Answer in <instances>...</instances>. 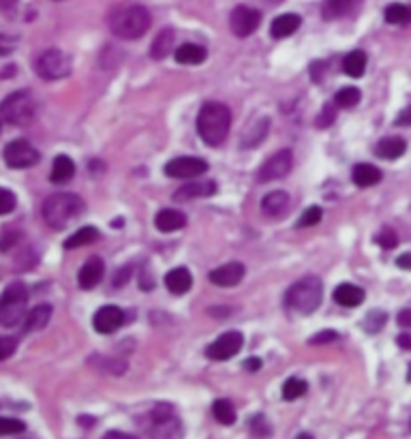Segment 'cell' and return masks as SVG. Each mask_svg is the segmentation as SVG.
Listing matches in <instances>:
<instances>
[{
  "label": "cell",
  "mask_w": 411,
  "mask_h": 439,
  "mask_svg": "<svg viewBox=\"0 0 411 439\" xmlns=\"http://www.w3.org/2000/svg\"><path fill=\"white\" fill-rule=\"evenodd\" d=\"M231 127V111L227 105L219 101H210L201 105L197 116V133L208 146H221Z\"/></svg>",
  "instance_id": "obj_1"
},
{
  "label": "cell",
  "mask_w": 411,
  "mask_h": 439,
  "mask_svg": "<svg viewBox=\"0 0 411 439\" xmlns=\"http://www.w3.org/2000/svg\"><path fill=\"white\" fill-rule=\"evenodd\" d=\"M153 24V17L148 13V9L144 7H125L121 11H116L109 17V28L116 37L121 39H139L148 33V28Z\"/></svg>",
  "instance_id": "obj_2"
},
{
  "label": "cell",
  "mask_w": 411,
  "mask_h": 439,
  "mask_svg": "<svg viewBox=\"0 0 411 439\" xmlns=\"http://www.w3.org/2000/svg\"><path fill=\"white\" fill-rule=\"evenodd\" d=\"M86 208V203L79 195L75 193H56L45 199L43 203V219L52 227H65L73 219H77Z\"/></svg>",
  "instance_id": "obj_3"
},
{
  "label": "cell",
  "mask_w": 411,
  "mask_h": 439,
  "mask_svg": "<svg viewBox=\"0 0 411 439\" xmlns=\"http://www.w3.org/2000/svg\"><path fill=\"white\" fill-rule=\"evenodd\" d=\"M321 296H324V287H321V281L313 275L302 277L300 281L293 283L287 289V305L298 311L302 315H309L313 311H317V307L321 305Z\"/></svg>",
  "instance_id": "obj_4"
},
{
  "label": "cell",
  "mask_w": 411,
  "mask_h": 439,
  "mask_svg": "<svg viewBox=\"0 0 411 439\" xmlns=\"http://www.w3.org/2000/svg\"><path fill=\"white\" fill-rule=\"evenodd\" d=\"M144 429L150 439H180L183 422L169 405H157L144 420Z\"/></svg>",
  "instance_id": "obj_5"
},
{
  "label": "cell",
  "mask_w": 411,
  "mask_h": 439,
  "mask_svg": "<svg viewBox=\"0 0 411 439\" xmlns=\"http://www.w3.org/2000/svg\"><path fill=\"white\" fill-rule=\"evenodd\" d=\"M26 300H28V291L22 283H11L3 298H0V324L13 328L26 315Z\"/></svg>",
  "instance_id": "obj_6"
},
{
  "label": "cell",
  "mask_w": 411,
  "mask_h": 439,
  "mask_svg": "<svg viewBox=\"0 0 411 439\" xmlns=\"http://www.w3.org/2000/svg\"><path fill=\"white\" fill-rule=\"evenodd\" d=\"M0 118L9 125H28L35 118V103L28 93H13L0 103Z\"/></svg>",
  "instance_id": "obj_7"
},
{
  "label": "cell",
  "mask_w": 411,
  "mask_h": 439,
  "mask_svg": "<svg viewBox=\"0 0 411 439\" xmlns=\"http://www.w3.org/2000/svg\"><path fill=\"white\" fill-rule=\"evenodd\" d=\"M35 71L39 77L54 82V79H63L71 73V61L61 52V49H45L35 63Z\"/></svg>",
  "instance_id": "obj_8"
},
{
  "label": "cell",
  "mask_w": 411,
  "mask_h": 439,
  "mask_svg": "<svg viewBox=\"0 0 411 439\" xmlns=\"http://www.w3.org/2000/svg\"><path fill=\"white\" fill-rule=\"evenodd\" d=\"M293 167V153L289 148H283L279 153H274L266 163L259 167L257 180L259 183H272V180H281L291 171Z\"/></svg>",
  "instance_id": "obj_9"
},
{
  "label": "cell",
  "mask_w": 411,
  "mask_h": 439,
  "mask_svg": "<svg viewBox=\"0 0 411 439\" xmlns=\"http://www.w3.org/2000/svg\"><path fill=\"white\" fill-rule=\"evenodd\" d=\"M39 161V153L26 139H13L5 148V163L13 169L33 167Z\"/></svg>",
  "instance_id": "obj_10"
},
{
  "label": "cell",
  "mask_w": 411,
  "mask_h": 439,
  "mask_svg": "<svg viewBox=\"0 0 411 439\" xmlns=\"http://www.w3.org/2000/svg\"><path fill=\"white\" fill-rule=\"evenodd\" d=\"M261 24V13L257 9H251V7H236L231 11V17H229V26L236 37H249L253 35L257 28Z\"/></svg>",
  "instance_id": "obj_11"
},
{
  "label": "cell",
  "mask_w": 411,
  "mask_h": 439,
  "mask_svg": "<svg viewBox=\"0 0 411 439\" xmlns=\"http://www.w3.org/2000/svg\"><path fill=\"white\" fill-rule=\"evenodd\" d=\"M208 171V163L199 157H178L165 165V174L169 178H197Z\"/></svg>",
  "instance_id": "obj_12"
},
{
  "label": "cell",
  "mask_w": 411,
  "mask_h": 439,
  "mask_svg": "<svg viewBox=\"0 0 411 439\" xmlns=\"http://www.w3.org/2000/svg\"><path fill=\"white\" fill-rule=\"evenodd\" d=\"M242 334L240 332H225L221 334L212 345H208V349H206V356L221 362V360H229L238 354V351L242 349Z\"/></svg>",
  "instance_id": "obj_13"
},
{
  "label": "cell",
  "mask_w": 411,
  "mask_h": 439,
  "mask_svg": "<svg viewBox=\"0 0 411 439\" xmlns=\"http://www.w3.org/2000/svg\"><path fill=\"white\" fill-rule=\"evenodd\" d=\"M270 131V118L268 116H255V118L249 121V125L245 127L242 135H240V148L251 151L255 146H259L263 139H266Z\"/></svg>",
  "instance_id": "obj_14"
},
{
  "label": "cell",
  "mask_w": 411,
  "mask_h": 439,
  "mask_svg": "<svg viewBox=\"0 0 411 439\" xmlns=\"http://www.w3.org/2000/svg\"><path fill=\"white\" fill-rule=\"evenodd\" d=\"M95 330L101 332V334H111L118 330L123 324H125V313L123 309L114 307V305H107V307H101L97 313H95Z\"/></svg>",
  "instance_id": "obj_15"
},
{
  "label": "cell",
  "mask_w": 411,
  "mask_h": 439,
  "mask_svg": "<svg viewBox=\"0 0 411 439\" xmlns=\"http://www.w3.org/2000/svg\"><path fill=\"white\" fill-rule=\"evenodd\" d=\"M245 279V266L238 261H229L210 272V281L219 287H233Z\"/></svg>",
  "instance_id": "obj_16"
},
{
  "label": "cell",
  "mask_w": 411,
  "mask_h": 439,
  "mask_svg": "<svg viewBox=\"0 0 411 439\" xmlns=\"http://www.w3.org/2000/svg\"><path fill=\"white\" fill-rule=\"evenodd\" d=\"M291 208V197L285 191H274L268 193L266 197L261 199V210L266 217L279 219L283 215H287V210Z\"/></svg>",
  "instance_id": "obj_17"
},
{
  "label": "cell",
  "mask_w": 411,
  "mask_h": 439,
  "mask_svg": "<svg viewBox=\"0 0 411 439\" xmlns=\"http://www.w3.org/2000/svg\"><path fill=\"white\" fill-rule=\"evenodd\" d=\"M103 270H105L103 261L99 257H91V259L84 263L79 275H77L79 287L82 289H93V287H97L101 283V279H103Z\"/></svg>",
  "instance_id": "obj_18"
},
{
  "label": "cell",
  "mask_w": 411,
  "mask_h": 439,
  "mask_svg": "<svg viewBox=\"0 0 411 439\" xmlns=\"http://www.w3.org/2000/svg\"><path fill=\"white\" fill-rule=\"evenodd\" d=\"M364 296H366L364 289L358 287V285H354V283H341L334 289V294H332L334 302L341 305V307H347V309H354L358 305H362L364 302Z\"/></svg>",
  "instance_id": "obj_19"
},
{
  "label": "cell",
  "mask_w": 411,
  "mask_h": 439,
  "mask_svg": "<svg viewBox=\"0 0 411 439\" xmlns=\"http://www.w3.org/2000/svg\"><path fill=\"white\" fill-rule=\"evenodd\" d=\"M217 193V183L208 180V183H191V185H183L178 191H176L173 199L176 201H191L197 197H210Z\"/></svg>",
  "instance_id": "obj_20"
},
{
  "label": "cell",
  "mask_w": 411,
  "mask_h": 439,
  "mask_svg": "<svg viewBox=\"0 0 411 439\" xmlns=\"http://www.w3.org/2000/svg\"><path fill=\"white\" fill-rule=\"evenodd\" d=\"M405 151H407V141L403 137H396V135L384 137L375 146V155L379 159H386V161H394V159L403 157Z\"/></svg>",
  "instance_id": "obj_21"
},
{
  "label": "cell",
  "mask_w": 411,
  "mask_h": 439,
  "mask_svg": "<svg viewBox=\"0 0 411 439\" xmlns=\"http://www.w3.org/2000/svg\"><path fill=\"white\" fill-rule=\"evenodd\" d=\"M300 24H302L300 15H296V13H283V15H279V17L272 22V26H270V35H272L274 39L291 37V35L300 28Z\"/></svg>",
  "instance_id": "obj_22"
},
{
  "label": "cell",
  "mask_w": 411,
  "mask_h": 439,
  "mask_svg": "<svg viewBox=\"0 0 411 439\" xmlns=\"http://www.w3.org/2000/svg\"><path fill=\"white\" fill-rule=\"evenodd\" d=\"M193 285V277L187 268H173L165 275V287L171 291V294H187Z\"/></svg>",
  "instance_id": "obj_23"
},
{
  "label": "cell",
  "mask_w": 411,
  "mask_h": 439,
  "mask_svg": "<svg viewBox=\"0 0 411 439\" xmlns=\"http://www.w3.org/2000/svg\"><path fill=\"white\" fill-rule=\"evenodd\" d=\"M73 176H75V163H73V159H69L67 155H58L54 159V165H52L49 180L54 185H63V183H69Z\"/></svg>",
  "instance_id": "obj_24"
},
{
  "label": "cell",
  "mask_w": 411,
  "mask_h": 439,
  "mask_svg": "<svg viewBox=\"0 0 411 439\" xmlns=\"http://www.w3.org/2000/svg\"><path fill=\"white\" fill-rule=\"evenodd\" d=\"M155 225H157L159 231H165V233H169V231H178V229H183V227L187 225V217H185L180 210L165 208V210H161V213L157 215Z\"/></svg>",
  "instance_id": "obj_25"
},
{
  "label": "cell",
  "mask_w": 411,
  "mask_h": 439,
  "mask_svg": "<svg viewBox=\"0 0 411 439\" xmlns=\"http://www.w3.org/2000/svg\"><path fill=\"white\" fill-rule=\"evenodd\" d=\"M351 180H354V185L366 189V187H373L381 180V169L371 165V163H358L354 167V171H351Z\"/></svg>",
  "instance_id": "obj_26"
},
{
  "label": "cell",
  "mask_w": 411,
  "mask_h": 439,
  "mask_svg": "<svg viewBox=\"0 0 411 439\" xmlns=\"http://www.w3.org/2000/svg\"><path fill=\"white\" fill-rule=\"evenodd\" d=\"M358 3L360 0H326L324 7H321V15H324V20L345 17L358 7Z\"/></svg>",
  "instance_id": "obj_27"
},
{
  "label": "cell",
  "mask_w": 411,
  "mask_h": 439,
  "mask_svg": "<svg viewBox=\"0 0 411 439\" xmlns=\"http://www.w3.org/2000/svg\"><path fill=\"white\" fill-rule=\"evenodd\" d=\"M173 58L178 65H199L206 61V49L195 43H185L173 52Z\"/></svg>",
  "instance_id": "obj_28"
},
{
  "label": "cell",
  "mask_w": 411,
  "mask_h": 439,
  "mask_svg": "<svg viewBox=\"0 0 411 439\" xmlns=\"http://www.w3.org/2000/svg\"><path fill=\"white\" fill-rule=\"evenodd\" d=\"M173 31L171 28H163V31L155 37L153 45H150V56L155 58V61H163L165 56L171 54V47H173Z\"/></svg>",
  "instance_id": "obj_29"
},
{
  "label": "cell",
  "mask_w": 411,
  "mask_h": 439,
  "mask_svg": "<svg viewBox=\"0 0 411 439\" xmlns=\"http://www.w3.org/2000/svg\"><path fill=\"white\" fill-rule=\"evenodd\" d=\"M343 71L349 75V77H362L364 71H366V54L362 49H354L349 52L345 56L343 61Z\"/></svg>",
  "instance_id": "obj_30"
},
{
  "label": "cell",
  "mask_w": 411,
  "mask_h": 439,
  "mask_svg": "<svg viewBox=\"0 0 411 439\" xmlns=\"http://www.w3.org/2000/svg\"><path fill=\"white\" fill-rule=\"evenodd\" d=\"M52 319V307L49 305H37L31 313L26 315V330L35 332L47 326V321Z\"/></svg>",
  "instance_id": "obj_31"
},
{
  "label": "cell",
  "mask_w": 411,
  "mask_h": 439,
  "mask_svg": "<svg viewBox=\"0 0 411 439\" xmlns=\"http://www.w3.org/2000/svg\"><path fill=\"white\" fill-rule=\"evenodd\" d=\"M97 238H99L97 227H82L73 233V236H69L65 240V249H79V247H86V245H93Z\"/></svg>",
  "instance_id": "obj_32"
},
{
  "label": "cell",
  "mask_w": 411,
  "mask_h": 439,
  "mask_svg": "<svg viewBox=\"0 0 411 439\" xmlns=\"http://www.w3.org/2000/svg\"><path fill=\"white\" fill-rule=\"evenodd\" d=\"M212 414H215L217 422H221V424H225V426H229V424L236 422V409H233V405H231L227 399L215 401V405H212Z\"/></svg>",
  "instance_id": "obj_33"
},
{
  "label": "cell",
  "mask_w": 411,
  "mask_h": 439,
  "mask_svg": "<svg viewBox=\"0 0 411 439\" xmlns=\"http://www.w3.org/2000/svg\"><path fill=\"white\" fill-rule=\"evenodd\" d=\"M307 390H309V386H307L304 379H300V377H291V379H287L285 386H283V399H285V401H296V399L304 396Z\"/></svg>",
  "instance_id": "obj_34"
},
{
  "label": "cell",
  "mask_w": 411,
  "mask_h": 439,
  "mask_svg": "<svg viewBox=\"0 0 411 439\" xmlns=\"http://www.w3.org/2000/svg\"><path fill=\"white\" fill-rule=\"evenodd\" d=\"M360 99H362V95H360V91L356 86H347L334 95V103L339 107H354V105L360 103Z\"/></svg>",
  "instance_id": "obj_35"
},
{
  "label": "cell",
  "mask_w": 411,
  "mask_h": 439,
  "mask_svg": "<svg viewBox=\"0 0 411 439\" xmlns=\"http://www.w3.org/2000/svg\"><path fill=\"white\" fill-rule=\"evenodd\" d=\"M386 22L388 24H396V26H401V24H409L411 22V15H409V7L407 5H401V3H394V5H390L388 9H386Z\"/></svg>",
  "instance_id": "obj_36"
},
{
  "label": "cell",
  "mask_w": 411,
  "mask_h": 439,
  "mask_svg": "<svg viewBox=\"0 0 411 439\" xmlns=\"http://www.w3.org/2000/svg\"><path fill=\"white\" fill-rule=\"evenodd\" d=\"M384 321H386V313L384 311H371L364 319V328L369 332H377L384 328Z\"/></svg>",
  "instance_id": "obj_37"
},
{
  "label": "cell",
  "mask_w": 411,
  "mask_h": 439,
  "mask_svg": "<svg viewBox=\"0 0 411 439\" xmlns=\"http://www.w3.org/2000/svg\"><path fill=\"white\" fill-rule=\"evenodd\" d=\"M15 195L9 191V189H3L0 187V215H9L15 210Z\"/></svg>",
  "instance_id": "obj_38"
},
{
  "label": "cell",
  "mask_w": 411,
  "mask_h": 439,
  "mask_svg": "<svg viewBox=\"0 0 411 439\" xmlns=\"http://www.w3.org/2000/svg\"><path fill=\"white\" fill-rule=\"evenodd\" d=\"M26 429V424L22 420L15 418H0V435H15L22 433Z\"/></svg>",
  "instance_id": "obj_39"
},
{
  "label": "cell",
  "mask_w": 411,
  "mask_h": 439,
  "mask_svg": "<svg viewBox=\"0 0 411 439\" xmlns=\"http://www.w3.org/2000/svg\"><path fill=\"white\" fill-rule=\"evenodd\" d=\"M375 240L379 242V247H384V249H394L398 245V238H396L394 229H381Z\"/></svg>",
  "instance_id": "obj_40"
},
{
  "label": "cell",
  "mask_w": 411,
  "mask_h": 439,
  "mask_svg": "<svg viewBox=\"0 0 411 439\" xmlns=\"http://www.w3.org/2000/svg\"><path fill=\"white\" fill-rule=\"evenodd\" d=\"M321 217H324V213H321V208L319 206H311L302 217H300V221H298V225L300 227H311V225H317L319 221H321Z\"/></svg>",
  "instance_id": "obj_41"
},
{
  "label": "cell",
  "mask_w": 411,
  "mask_h": 439,
  "mask_svg": "<svg viewBox=\"0 0 411 439\" xmlns=\"http://www.w3.org/2000/svg\"><path fill=\"white\" fill-rule=\"evenodd\" d=\"M17 349V339L13 337H0V360H7L13 356V351Z\"/></svg>",
  "instance_id": "obj_42"
},
{
  "label": "cell",
  "mask_w": 411,
  "mask_h": 439,
  "mask_svg": "<svg viewBox=\"0 0 411 439\" xmlns=\"http://www.w3.org/2000/svg\"><path fill=\"white\" fill-rule=\"evenodd\" d=\"M251 431H253L255 437H268L270 435V426H268V422L263 416H257V418L251 420Z\"/></svg>",
  "instance_id": "obj_43"
},
{
  "label": "cell",
  "mask_w": 411,
  "mask_h": 439,
  "mask_svg": "<svg viewBox=\"0 0 411 439\" xmlns=\"http://www.w3.org/2000/svg\"><path fill=\"white\" fill-rule=\"evenodd\" d=\"M334 118H336L334 107H332V105H326L324 109H321L319 118H317V127H319V129H326V127H330V125L334 123Z\"/></svg>",
  "instance_id": "obj_44"
},
{
  "label": "cell",
  "mask_w": 411,
  "mask_h": 439,
  "mask_svg": "<svg viewBox=\"0 0 411 439\" xmlns=\"http://www.w3.org/2000/svg\"><path fill=\"white\" fill-rule=\"evenodd\" d=\"M17 47V39L9 37V35H0V56H9L13 54Z\"/></svg>",
  "instance_id": "obj_45"
},
{
  "label": "cell",
  "mask_w": 411,
  "mask_h": 439,
  "mask_svg": "<svg viewBox=\"0 0 411 439\" xmlns=\"http://www.w3.org/2000/svg\"><path fill=\"white\" fill-rule=\"evenodd\" d=\"M336 337H339V334H336L334 330H326V332H319V334H315V337L311 339V343H313V345H321V343H332Z\"/></svg>",
  "instance_id": "obj_46"
},
{
  "label": "cell",
  "mask_w": 411,
  "mask_h": 439,
  "mask_svg": "<svg viewBox=\"0 0 411 439\" xmlns=\"http://www.w3.org/2000/svg\"><path fill=\"white\" fill-rule=\"evenodd\" d=\"M20 240V233H15V231H7L3 238H0V251H7V249H11V245H15Z\"/></svg>",
  "instance_id": "obj_47"
},
{
  "label": "cell",
  "mask_w": 411,
  "mask_h": 439,
  "mask_svg": "<svg viewBox=\"0 0 411 439\" xmlns=\"http://www.w3.org/2000/svg\"><path fill=\"white\" fill-rule=\"evenodd\" d=\"M396 125H398V127H411V105H409V107H405V109L398 114Z\"/></svg>",
  "instance_id": "obj_48"
},
{
  "label": "cell",
  "mask_w": 411,
  "mask_h": 439,
  "mask_svg": "<svg viewBox=\"0 0 411 439\" xmlns=\"http://www.w3.org/2000/svg\"><path fill=\"white\" fill-rule=\"evenodd\" d=\"M129 277H131V268H123V272L118 270V272H116V277H114V287L125 285Z\"/></svg>",
  "instance_id": "obj_49"
},
{
  "label": "cell",
  "mask_w": 411,
  "mask_h": 439,
  "mask_svg": "<svg viewBox=\"0 0 411 439\" xmlns=\"http://www.w3.org/2000/svg\"><path fill=\"white\" fill-rule=\"evenodd\" d=\"M103 439H137L131 433H123V431H107Z\"/></svg>",
  "instance_id": "obj_50"
},
{
  "label": "cell",
  "mask_w": 411,
  "mask_h": 439,
  "mask_svg": "<svg viewBox=\"0 0 411 439\" xmlns=\"http://www.w3.org/2000/svg\"><path fill=\"white\" fill-rule=\"evenodd\" d=\"M396 266H398V268H403V270H411V253H403V255H398Z\"/></svg>",
  "instance_id": "obj_51"
},
{
  "label": "cell",
  "mask_w": 411,
  "mask_h": 439,
  "mask_svg": "<svg viewBox=\"0 0 411 439\" xmlns=\"http://www.w3.org/2000/svg\"><path fill=\"white\" fill-rule=\"evenodd\" d=\"M396 319H398V324H401V326H405V328H411V309H405V311H401Z\"/></svg>",
  "instance_id": "obj_52"
},
{
  "label": "cell",
  "mask_w": 411,
  "mask_h": 439,
  "mask_svg": "<svg viewBox=\"0 0 411 439\" xmlns=\"http://www.w3.org/2000/svg\"><path fill=\"white\" fill-rule=\"evenodd\" d=\"M396 343H398V347H403V349H411V334H409V332L398 334Z\"/></svg>",
  "instance_id": "obj_53"
},
{
  "label": "cell",
  "mask_w": 411,
  "mask_h": 439,
  "mask_svg": "<svg viewBox=\"0 0 411 439\" xmlns=\"http://www.w3.org/2000/svg\"><path fill=\"white\" fill-rule=\"evenodd\" d=\"M245 369H247V371H259V369H261V360H259V358H249V360L245 362Z\"/></svg>",
  "instance_id": "obj_54"
},
{
  "label": "cell",
  "mask_w": 411,
  "mask_h": 439,
  "mask_svg": "<svg viewBox=\"0 0 411 439\" xmlns=\"http://www.w3.org/2000/svg\"><path fill=\"white\" fill-rule=\"evenodd\" d=\"M296 439H313V435H309V433H300Z\"/></svg>",
  "instance_id": "obj_55"
},
{
  "label": "cell",
  "mask_w": 411,
  "mask_h": 439,
  "mask_svg": "<svg viewBox=\"0 0 411 439\" xmlns=\"http://www.w3.org/2000/svg\"><path fill=\"white\" fill-rule=\"evenodd\" d=\"M407 379H409V382H411V367H409V375H407Z\"/></svg>",
  "instance_id": "obj_56"
},
{
  "label": "cell",
  "mask_w": 411,
  "mask_h": 439,
  "mask_svg": "<svg viewBox=\"0 0 411 439\" xmlns=\"http://www.w3.org/2000/svg\"><path fill=\"white\" fill-rule=\"evenodd\" d=\"M409 15H411V7H409Z\"/></svg>",
  "instance_id": "obj_57"
}]
</instances>
